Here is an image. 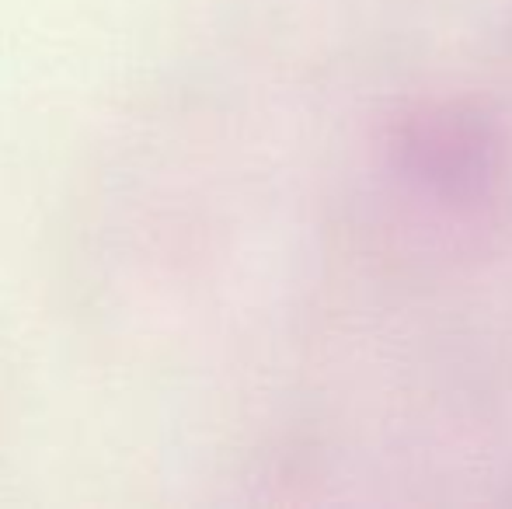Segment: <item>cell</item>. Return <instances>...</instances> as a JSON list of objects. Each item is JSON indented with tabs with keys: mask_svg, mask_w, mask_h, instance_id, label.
Listing matches in <instances>:
<instances>
[{
	"mask_svg": "<svg viewBox=\"0 0 512 509\" xmlns=\"http://www.w3.org/2000/svg\"><path fill=\"white\" fill-rule=\"evenodd\" d=\"M411 168L450 196L481 189V178L492 171V140L485 126L460 112H425L405 136Z\"/></svg>",
	"mask_w": 512,
	"mask_h": 509,
	"instance_id": "1",
	"label": "cell"
}]
</instances>
